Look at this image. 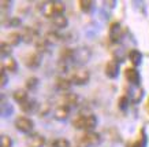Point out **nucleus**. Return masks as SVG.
Segmentation results:
<instances>
[{
  "instance_id": "1",
  "label": "nucleus",
  "mask_w": 149,
  "mask_h": 147,
  "mask_svg": "<svg viewBox=\"0 0 149 147\" xmlns=\"http://www.w3.org/2000/svg\"><path fill=\"white\" fill-rule=\"evenodd\" d=\"M97 125V117L92 113L88 114H79L77 118L72 121V127L75 129H82L85 132H91L95 129V127Z\"/></svg>"
},
{
  "instance_id": "2",
  "label": "nucleus",
  "mask_w": 149,
  "mask_h": 147,
  "mask_svg": "<svg viewBox=\"0 0 149 147\" xmlns=\"http://www.w3.org/2000/svg\"><path fill=\"white\" fill-rule=\"evenodd\" d=\"M41 13L47 18H56L59 15L64 14V3L62 1H45L41 3Z\"/></svg>"
},
{
  "instance_id": "3",
  "label": "nucleus",
  "mask_w": 149,
  "mask_h": 147,
  "mask_svg": "<svg viewBox=\"0 0 149 147\" xmlns=\"http://www.w3.org/2000/svg\"><path fill=\"white\" fill-rule=\"evenodd\" d=\"M92 52L88 47H78V48H72V56H71V63L82 66L85 65L88 60L91 59Z\"/></svg>"
},
{
  "instance_id": "4",
  "label": "nucleus",
  "mask_w": 149,
  "mask_h": 147,
  "mask_svg": "<svg viewBox=\"0 0 149 147\" xmlns=\"http://www.w3.org/2000/svg\"><path fill=\"white\" fill-rule=\"evenodd\" d=\"M91 80V73L82 68H75L70 73V81L75 85H85Z\"/></svg>"
},
{
  "instance_id": "5",
  "label": "nucleus",
  "mask_w": 149,
  "mask_h": 147,
  "mask_svg": "<svg viewBox=\"0 0 149 147\" xmlns=\"http://www.w3.org/2000/svg\"><path fill=\"white\" fill-rule=\"evenodd\" d=\"M101 142V136L97 132H85L79 139V144L81 147H95L97 144H100Z\"/></svg>"
},
{
  "instance_id": "6",
  "label": "nucleus",
  "mask_w": 149,
  "mask_h": 147,
  "mask_svg": "<svg viewBox=\"0 0 149 147\" xmlns=\"http://www.w3.org/2000/svg\"><path fill=\"white\" fill-rule=\"evenodd\" d=\"M33 127H34V124H33V121L29 117L21 115V117L15 120V128L22 133H29L30 135L33 131Z\"/></svg>"
},
{
  "instance_id": "7",
  "label": "nucleus",
  "mask_w": 149,
  "mask_h": 147,
  "mask_svg": "<svg viewBox=\"0 0 149 147\" xmlns=\"http://www.w3.org/2000/svg\"><path fill=\"white\" fill-rule=\"evenodd\" d=\"M125 77L131 87H141V74L137 68H129L125 70Z\"/></svg>"
},
{
  "instance_id": "8",
  "label": "nucleus",
  "mask_w": 149,
  "mask_h": 147,
  "mask_svg": "<svg viewBox=\"0 0 149 147\" xmlns=\"http://www.w3.org/2000/svg\"><path fill=\"white\" fill-rule=\"evenodd\" d=\"M23 63L26 65L29 69H36L41 63V56L38 52H29L23 58Z\"/></svg>"
},
{
  "instance_id": "9",
  "label": "nucleus",
  "mask_w": 149,
  "mask_h": 147,
  "mask_svg": "<svg viewBox=\"0 0 149 147\" xmlns=\"http://www.w3.org/2000/svg\"><path fill=\"white\" fill-rule=\"evenodd\" d=\"M119 66L120 62H118L116 59L108 60V63L105 65V76L108 78H116L119 76Z\"/></svg>"
},
{
  "instance_id": "10",
  "label": "nucleus",
  "mask_w": 149,
  "mask_h": 147,
  "mask_svg": "<svg viewBox=\"0 0 149 147\" xmlns=\"http://www.w3.org/2000/svg\"><path fill=\"white\" fill-rule=\"evenodd\" d=\"M108 34H109V40H111V41L118 43L122 39V25L119 22H112L111 26H109Z\"/></svg>"
},
{
  "instance_id": "11",
  "label": "nucleus",
  "mask_w": 149,
  "mask_h": 147,
  "mask_svg": "<svg viewBox=\"0 0 149 147\" xmlns=\"http://www.w3.org/2000/svg\"><path fill=\"white\" fill-rule=\"evenodd\" d=\"M44 144H45V139L40 133H30L26 138L27 147H44Z\"/></svg>"
},
{
  "instance_id": "12",
  "label": "nucleus",
  "mask_w": 149,
  "mask_h": 147,
  "mask_svg": "<svg viewBox=\"0 0 149 147\" xmlns=\"http://www.w3.org/2000/svg\"><path fill=\"white\" fill-rule=\"evenodd\" d=\"M70 115V107L64 105H59L54 111V118L58 120V121H64V120L68 118Z\"/></svg>"
},
{
  "instance_id": "13",
  "label": "nucleus",
  "mask_w": 149,
  "mask_h": 147,
  "mask_svg": "<svg viewBox=\"0 0 149 147\" xmlns=\"http://www.w3.org/2000/svg\"><path fill=\"white\" fill-rule=\"evenodd\" d=\"M71 81H70V78H66V77H58L56 78V88H58L60 92H63V94H67L70 91V88H71Z\"/></svg>"
},
{
  "instance_id": "14",
  "label": "nucleus",
  "mask_w": 149,
  "mask_h": 147,
  "mask_svg": "<svg viewBox=\"0 0 149 147\" xmlns=\"http://www.w3.org/2000/svg\"><path fill=\"white\" fill-rule=\"evenodd\" d=\"M127 96L130 98V101L133 102V103H140L141 99L144 98V91L141 89V87H131V91L129 92Z\"/></svg>"
},
{
  "instance_id": "15",
  "label": "nucleus",
  "mask_w": 149,
  "mask_h": 147,
  "mask_svg": "<svg viewBox=\"0 0 149 147\" xmlns=\"http://www.w3.org/2000/svg\"><path fill=\"white\" fill-rule=\"evenodd\" d=\"M0 113H1V117H11L14 113V107L10 102L4 101V96H1V103H0Z\"/></svg>"
},
{
  "instance_id": "16",
  "label": "nucleus",
  "mask_w": 149,
  "mask_h": 147,
  "mask_svg": "<svg viewBox=\"0 0 149 147\" xmlns=\"http://www.w3.org/2000/svg\"><path fill=\"white\" fill-rule=\"evenodd\" d=\"M21 106V109H22L23 113H26V114H30V113H33V111L37 110V107H38V103H37L34 99H32V98H29L26 102H23Z\"/></svg>"
},
{
  "instance_id": "17",
  "label": "nucleus",
  "mask_w": 149,
  "mask_h": 147,
  "mask_svg": "<svg viewBox=\"0 0 149 147\" xmlns=\"http://www.w3.org/2000/svg\"><path fill=\"white\" fill-rule=\"evenodd\" d=\"M62 105L68 106V107H72V106L78 105V96L72 92H67V94H63V98H62Z\"/></svg>"
},
{
  "instance_id": "18",
  "label": "nucleus",
  "mask_w": 149,
  "mask_h": 147,
  "mask_svg": "<svg viewBox=\"0 0 149 147\" xmlns=\"http://www.w3.org/2000/svg\"><path fill=\"white\" fill-rule=\"evenodd\" d=\"M129 59H130L133 68H137V66H140L142 63V54L138 50H136V48L130 50L129 51Z\"/></svg>"
},
{
  "instance_id": "19",
  "label": "nucleus",
  "mask_w": 149,
  "mask_h": 147,
  "mask_svg": "<svg viewBox=\"0 0 149 147\" xmlns=\"http://www.w3.org/2000/svg\"><path fill=\"white\" fill-rule=\"evenodd\" d=\"M22 37H23V40L27 43H32L36 40V37L37 36V30L34 28H32V26H25L23 28V32H22Z\"/></svg>"
},
{
  "instance_id": "20",
  "label": "nucleus",
  "mask_w": 149,
  "mask_h": 147,
  "mask_svg": "<svg viewBox=\"0 0 149 147\" xmlns=\"http://www.w3.org/2000/svg\"><path fill=\"white\" fill-rule=\"evenodd\" d=\"M23 40V37H22V33H17V32H14V33H10L8 36H7V40L6 41L8 43L11 47H17L19 46V43Z\"/></svg>"
},
{
  "instance_id": "21",
  "label": "nucleus",
  "mask_w": 149,
  "mask_h": 147,
  "mask_svg": "<svg viewBox=\"0 0 149 147\" xmlns=\"http://www.w3.org/2000/svg\"><path fill=\"white\" fill-rule=\"evenodd\" d=\"M51 21H52V25L56 29H64V28H67V25H68V19L64 15H59L56 18H52Z\"/></svg>"
},
{
  "instance_id": "22",
  "label": "nucleus",
  "mask_w": 149,
  "mask_h": 147,
  "mask_svg": "<svg viewBox=\"0 0 149 147\" xmlns=\"http://www.w3.org/2000/svg\"><path fill=\"white\" fill-rule=\"evenodd\" d=\"M45 40L49 43V44H58V43L63 41L64 37L62 36V34H59L58 32H48L45 34Z\"/></svg>"
},
{
  "instance_id": "23",
  "label": "nucleus",
  "mask_w": 149,
  "mask_h": 147,
  "mask_svg": "<svg viewBox=\"0 0 149 147\" xmlns=\"http://www.w3.org/2000/svg\"><path fill=\"white\" fill-rule=\"evenodd\" d=\"M1 68L4 70H8V72H17V60L14 59V58H11V56H8L7 59L3 60V63H1Z\"/></svg>"
},
{
  "instance_id": "24",
  "label": "nucleus",
  "mask_w": 149,
  "mask_h": 147,
  "mask_svg": "<svg viewBox=\"0 0 149 147\" xmlns=\"http://www.w3.org/2000/svg\"><path fill=\"white\" fill-rule=\"evenodd\" d=\"M27 99H29V94L26 92V89H17L14 92V101L18 102L19 105H22Z\"/></svg>"
},
{
  "instance_id": "25",
  "label": "nucleus",
  "mask_w": 149,
  "mask_h": 147,
  "mask_svg": "<svg viewBox=\"0 0 149 147\" xmlns=\"http://www.w3.org/2000/svg\"><path fill=\"white\" fill-rule=\"evenodd\" d=\"M146 146H148V136H146V133H145V129H142V132L140 133L138 140H136L130 147H146Z\"/></svg>"
},
{
  "instance_id": "26",
  "label": "nucleus",
  "mask_w": 149,
  "mask_h": 147,
  "mask_svg": "<svg viewBox=\"0 0 149 147\" xmlns=\"http://www.w3.org/2000/svg\"><path fill=\"white\" fill-rule=\"evenodd\" d=\"M11 52H13V48H11V46H10L7 41H1V48H0V54H1V56L3 58H8L10 55H11Z\"/></svg>"
},
{
  "instance_id": "27",
  "label": "nucleus",
  "mask_w": 149,
  "mask_h": 147,
  "mask_svg": "<svg viewBox=\"0 0 149 147\" xmlns=\"http://www.w3.org/2000/svg\"><path fill=\"white\" fill-rule=\"evenodd\" d=\"M130 98L127 96V95H123V96L119 98V101H118V106H119V109L120 110H127V107H129V105H130Z\"/></svg>"
},
{
  "instance_id": "28",
  "label": "nucleus",
  "mask_w": 149,
  "mask_h": 147,
  "mask_svg": "<svg viewBox=\"0 0 149 147\" xmlns=\"http://www.w3.org/2000/svg\"><path fill=\"white\" fill-rule=\"evenodd\" d=\"M78 4H79V8H81L84 13H89L95 3H93V1H91V0H81Z\"/></svg>"
},
{
  "instance_id": "29",
  "label": "nucleus",
  "mask_w": 149,
  "mask_h": 147,
  "mask_svg": "<svg viewBox=\"0 0 149 147\" xmlns=\"http://www.w3.org/2000/svg\"><path fill=\"white\" fill-rule=\"evenodd\" d=\"M51 147H70V142L67 139H56L52 142Z\"/></svg>"
},
{
  "instance_id": "30",
  "label": "nucleus",
  "mask_w": 149,
  "mask_h": 147,
  "mask_svg": "<svg viewBox=\"0 0 149 147\" xmlns=\"http://www.w3.org/2000/svg\"><path fill=\"white\" fill-rule=\"evenodd\" d=\"M38 85V78L37 77H29L26 80V88L27 89H34Z\"/></svg>"
},
{
  "instance_id": "31",
  "label": "nucleus",
  "mask_w": 149,
  "mask_h": 147,
  "mask_svg": "<svg viewBox=\"0 0 149 147\" xmlns=\"http://www.w3.org/2000/svg\"><path fill=\"white\" fill-rule=\"evenodd\" d=\"M6 25H8L10 28H17V26H21V19L17 18V17H13V18L8 19V22L6 23Z\"/></svg>"
},
{
  "instance_id": "32",
  "label": "nucleus",
  "mask_w": 149,
  "mask_h": 147,
  "mask_svg": "<svg viewBox=\"0 0 149 147\" xmlns=\"http://www.w3.org/2000/svg\"><path fill=\"white\" fill-rule=\"evenodd\" d=\"M11 146H13V140H11V138L3 135V136H1V147H11Z\"/></svg>"
},
{
  "instance_id": "33",
  "label": "nucleus",
  "mask_w": 149,
  "mask_h": 147,
  "mask_svg": "<svg viewBox=\"0 0 149 147\" xmlns=\"http://www.w3.org/2000/svg\"><path fill=\"white\" fill-rule=\"evenodd\" d=\"M0 85H1V88L7 85V73H6V70L3 68H1V72H0Z\"/></svg>"
},
{
  "instance_id": "34",
  "label": "nucleus",
  "mask_w": 149,
  "mask_h": 147,
  "mask_svg": "<svg viewBox=\"0 0 149 147\" xmlns=\"http://www.w3.org/2000/svg\"><path fill=\"white\" fill-rule=\"evenodd\" d=\"M11 1H6V0H1L0 1V8H1V11H4L6 8H11Z\"/></svg>"
},
{
  "instance_id": "35",
  "label": "nucleus",
  "mask_w": 149,
  "mask_h": 147,
  "mask_svg": "<svg viewBox=\"0 0 149 147\" xmlns=\"http://www.w3.org/2000/svg\"><path fill=\"white\" fill-rule=\"evenodd\" d=\"M148 110H149V99H148Z\"/></svg>"
},
{
  "instance_id": "36",
  "label": "nucleus",
  "mask_w": 149,
  "mask_h": 147,
  "mask_svg": "<svg viewBox=\"0 0 149 147\" xmlns=\"http://www.w3.org/2000/svg\"><path fill=\"white\" fill-rule=\"evenodd\" d=\"M78 147H81V146H78Z\"/></svg>"
}]
</instances>
